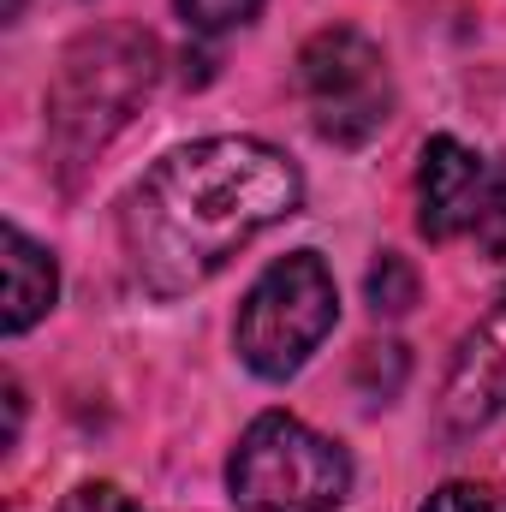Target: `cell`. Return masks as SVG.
Instances as JSON below:
<instances>
[{"instance_id": "15", "label": "cell", "mask_w": 506, "mask_h": 512, "mask_svg": "<svg viewBox=\"0 0 506 512\" xmlns=\"http://www.w3.org/2000/svg\"><path fill=\"white\" fill-rule=\"evenodd\" d=\"M18 6H24V0H6V12H18Z\"/></svg>"}, {"instance_id": "11", "label": "cell", "mask_w": 506, "mask_h": 512, "mask_svg": "<svg viewBox=\"0 0 506 512\" xmlns=\"http://www.w3.org/2000/svg\"><path fill=\"white\" fill-rule=\"evenodd\" d=\"M256 6H262V0H179L185 24H191V30H203V36L233 30V24H251Z\"/></svg>"}, {"instance_id": "2", "label": "cell", "mask_w": 506, "mask_h": 512, "mask_svg": "<svg viewBox=\"0 0 506 512\" xmlns=\"http://www.w3.org/2000/svg\"><path fill=\"white\" fill-rule=\"evenodd\" d=\"M155 78H161V48L149 30H137V24L84 30L60 54L54 90H48V137H54L60 167L66 173L84 167L149 102Z\"/></svg>"}, {"instance_id": "9", "label": "cell", "mask_w": 506, "mask_h": 512, "mask_svg": "<svg viewBox=\"0 0 506 512\" xmlns=\"http://www.w3.org/2000/svg\"><path fill=\"white\" fill-rule=\"evenodd\" d=\"M364 298H370L376 316H405L417 304V268L399 251H381L376 268H370V280H364Z\"/></svg>"}, {"instance_id": "14", "label": "cell", "mask_w": 506, "mask_h": 512, "mask_svg": "<svg viewBox=\"0 0 506 512\" xmlns=\"http://www.w3.org/2000/svg\"><path fill=\"white\" fill-rule=\"evenodd\" d=\"M423 512H495V501L477 489V483H447V489H435Z\"/></svg>"}, {"instance_id": "4", "label": "cell", "mask_w": 506, "mask_h": 512, "mask_svg": "<svg viewBox=\"0 0 506 512\" xmlns=\"http://www.w3.org/2000/svg\"><path fill=\"white\" fill-rule=\"evenodd\" d=\"M334 316H340V292H334L328 262L316 251L280 256L239 310V358L256 376L280 382L328 340Z\"/></svg>"}, {"instance_id": "8", "label": "cell", "mask_w": 506, "mask_h": 512, "mask_svg": "<svg viewBox=\"0 0 506 512\" xmlns=\"http://www.w3.org/2000/svg\"><path fill=\"white\" fill-rule=\"evenodd\" d=\"M0 245H6V334H24L30 322L48 316L60 274H54V256L36 239H24V227H6Z\"/></svg>"}, {"instance_id": "13", "label": "cell", "mask_w": 506, "mask_h": 512, "mask_svg": "<svg viewBox=\"0 0 506 512\" xmlns=\"http://www.w3.org/2000/svg\"><path fill=\"white\" fill-rule=\"evenodd\" d=\"M60 512H137V507H131L114 483H84V489H72L60 501Z\"/></svg>"}, {"instance_id": "1", "label": "cell", "mask_w": 506, "mask_h": 512, "mask_svg": "<svg viewBox=\"0 0 506 512\" xmlns=\"http://www.w3.org/2000/svg\"><path fill=\"white\" fill-rule=\"evenodd\" d=\"M304 197L298 167L256 137H203L143 173L126 203V251L155 298H179L221 274L262 227Z\"/></svg>"}, {"instance_id": "12", "label": "cell", "mask_w": 506, "mask_h": 512, "mask_svg": "<svg viewBox=\"0 0 506 512\" xmlns=\"http://www.w3.org/2000/svg\"><path fill=\"white\" fill-rule=\"evenodd\" d=\"M477 245L489 256H506V167L489 179V197H483V215H477Z\"/></svg>"}, {"instance_id": "5", "label": "cell", "mask_w": 506, "mask_h": 512, "mask_svg": "<svg viewBox=\"0 0 506 512\" xmlns=\"http://www.w3.org/2000/svg\"><path fill=\"white\" fill-rule=\"evenodd\" d=\"M298 90L310 102L316 131L328 143H340V149L370 143L393 114V78L381 66V48L352 24H328V30H316L304 42Z\"/></svg>"}, {"instance_id": "7", "label": "cell", "mask_w": 506, "mask_h": 512, "mask_svg": "<svg viewBox=\"0 0 506 512\" xmlns=\"http://www.w3.org/2000/svg\"><path fill=\"white\" fill-rule=\"evenodd\" d=\"M506 411V286L495 298V310L465 334L447 387H441V417L453 429H483Z\"/></svg>"}, {"instance_id": "6", "label": "cell", "mask_w": 506, "mask_h": 512, "mask_svg": "<svg viewBox=\"0 0 506 512\" xmlns=\"http://www.w3.org/2000/svg\"><path fill=\"white\" fill-rule=\"evenodd\" d=\"M489 197V167L477 149H465L459 137H429L423 143V167H417V227L441 245L459 239L465 227H477Z\"/></svg>"}, {"instance_id": "10", "label": "cell", "mask_w": 506, "mask_h": 512, "mask_svg": "<svg viewBox=\"0 0 506 512\" xmlns=\"http://www.w3.org/2000/svg\"><path fill=\"white\" fill-rule=\"evenodd\" d=\"M405 376H411V358H405V346H364L358 352V370H352V382H358V393L370 399V405H387L399 387H405Z\"/></svg>"}, {"instance_id": "3", "label": "cell", "mask_w": 506, "mask_h": 512, "mask_svg": "<svg viewBox=\"0 0 506 512\" xmlns=\"http://www.w3.org/2000/svg\"><path fill=\"white\" fill-rule=\"evenodd\" d=\"M227 483L245 512H334L352 489V459L298 417L268 411L239 435Z\"/></svg>"}]
</instances>
